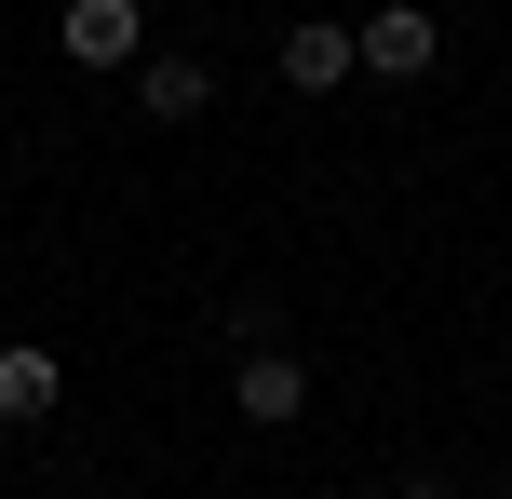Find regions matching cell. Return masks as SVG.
Returning <instances> with one entry per match:
<instances>
[{"label": "cell", "mask_w": 512, "mask_h": 499, "mask_svg": "<svg viewBox=\"0 0 512 499\" xmlns=\"http://www.w3.org/2000/svg\"><path fill=\"white\" fill-rule=\"evenodd\" d=\"M54 54L95 68V81H108V68L135 81V68L162 54V41H149V0H54Z\"/></svg>", "instance_id": "cell-1"}, {"label": "cell", "mask_w": 512, "mask_h": 499, "mask_svg": "<svg viewBox=\"0 0 512 499\" xmlns=\"http://www.w3.org/2000/svg\"><path fill=\"white\" fill-rule=\"evenodd\" d=\"M351 41H364V81H432V68H445V27L418 14V0H378V14H351Z\"/></svg>", "instance_id": "cell-2"}, {"label": "cell", "mask_w": 512, "mask_h": 499, "mask_svg": "<svg viewBox=\"0 0 512 499\" xmlns=\"http://www.w3.org/2000/svg\"><path fill=\"white\" fill-rule=\"evenodd\" d=\"M230 419H243V432H297V419H310V365H297L283 338L230 365Z\"/></svg>", "instance_id": "cell-3"}, {"label": "cell", "mask_w": 512, "mask_h": 499, "mask_svg": "<svg viewBox=\"0 0 512 499\" xmlns=\"http://www.w3.org/2000/svg\"><path fill=\"white\" fill-rule=\"evenodd\" d=\"M270 68H283V95H337V81L364 68V41H351V14H297L270 41Z\"/></svg>", "instance_id": "cell-4"}, {"label": "cell", "mask_w": 512, "mask_h": 499, "mask_svg": "<svg viewBox=\"0 0 512 499\" xmlns=\"http://www.w3.org/2000/svg\"><path fill=\"white\" fill-rule=\"evenodd\" d=\"M68 405V351L54 338H0V432H41Z\"/></svg>", "instance_id": "cell-5"}, {"label": "cell", "mask_w": 512, "mask_h": 499, "mask_svg": "<svg viewBox=\"0 0 512 499\" xmlns=\"http://www.w3.org/2000/svg\"><path fill=\"white\" fill-rule=\"evenodd\" d=\"M135 108H149V122H203V108H216V68H203V54H176V41H162L149 68H135Z\"/></svg>", "instance_id": "cell-6"}, {"label": "cell", "mask_w": 512, "mask_h": 499, "mask_svg": "<svg viewBox=\"0 0 512 499\" xmlns=\"http://www.w3.org/2000/svg\"><path fill=\"white\" fill-rule=\"evenodd\" d=\"M391 499H459V486H445V473H405V486H391Z\"/></svg>", "instance_id": "cell-7"}, {"label": "cell", "mask_w": 512, "mask_h": 499, "mask_svg": "<svg viewBox=\"0 0 512 499\" xmlns=\"http://www.w3.org/2000/svg\"><path fill=\"white\" fill-rule=\"evenodd\" d=\"M54 499H95V486H54Z\"/></svg>", "instance_id": "cell-8"}, {"label": "cell", "mask_w": 512, "mask_h": 499, "mask_svg": "<svg viewBox=\"0 0 512 499\" xmlns=\"http://www.w3.org/2000/svg\"><path fill=\"white\" fill-rule=\"evenodd\" d=\"M364 14H378V0H364Z\"/></svg>", "instance_id": "cell-9"}]
</instances>
